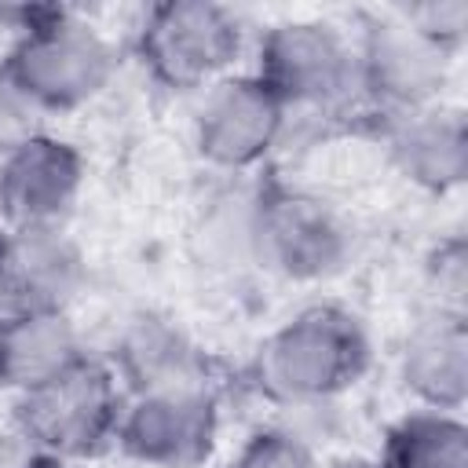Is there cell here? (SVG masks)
<instances>
[{
  "label": "cell",
  "instance_id": "obj_1",
  "mask_svg": "<svg viewBox=\"0 0 468 468\" xmlns=\"http://www.w3.org/2000/svg\"><path fill=\"white\" fill-rule=\"evenodd\" d=\"M362 318L340 303H311L285 318L256 351V384L289 410H318L351 391L369 369Z\"/></svg>",
  "mask_w": 468,
  "mask_h": 468
},
{
  "label": "cell",
  "instance_id": "obj_2",
  "mask_svg": "<svg viewBox=\"0 0 468 468\" xmlns=\"http://www.w3.org/2000/svg\"><path fill=\"white\" fill-rule=\"evenodd\" d=\"M0 69L44 117L69 113L110 88L117 73V48L88 18L44 7L26 15V26H18Z\"/></svg>",
  "mask_w": 468,
  "mask_h": 468
},
{
  "label": "cell",
  "instance_id": "obj_3",
  "mask_svg": "<svg viewBox=\"0 0 468 468\" xmlns=\"http://www.w3.org/2000/svg\"><path fill=\"white\" fill-rule=\"evenodd\" d=\"M124 388L110 362L80 358L55 380L15 399L18 431L51 461H88L113 446Z\"/></svg>",
  "mask_w": 468,
  "mask_h": 468
},
{
  "label": "cell",
  "instance_id": "obj_4",
  "mask_svg": "<svg viewBox=\"0 0 468 468\" xmlns=\"http://www.w3.org/2000/svg\"><path fill=\"white\" fill-rule=\"evenodd\" d=\"M355 260V223L340 205L311 190H263L252 223V267L314 285L344 274Z\"/></svg>",
  "mask_w": 468,
  "mask_h": 468
},
{
  "label": "cell",
  "instance_id": "obj_5",
  "mask_svg": "<svg viewBox=\"0 0 468 468\" xmlns=\"http://www.w3.org/2000/svg\"><path fill=\"white\" fill-rule=\"evenodd\" d=\"M252 77L285 110H340L358 95L355 40L325 18H285L256 44Z\"/></svg>",
  "mask_w": 468,
  "mask_h": 468
},
{
  "label": "cell",
  "instance_id": "obj_6",
  "mask_svg": "<svg viewBox=\"0 0 468 468\" xmlns=\"http://www.w3.org/2000/svg\"><path fill=\"white\" fill-rule=\"evenodd\" d=\"M139 58L168 91H205L230 77L245 48L241 18L212 0L154 4L139 26Z\"/></svg>",
  "mask_w": 468,
  "mask_h": 468
},
{
  "label": "cell",
  "instance_id": "obj_7",
  "mask_svg": "<svg viewBox=\"0 0 468 468\" xmlns=\"http://www.w3.org/2000/svg\"><path fill=\"white\" fill-rule=\"evenodd\" d=\"M219 439V402L208 384L124 395L117 439L121 453L146 468H201Z\"/></svg>",
  "mask_w": 468,
  "mask_h": 468
},
{
  "label": "cell",
  "instance_id": "obj_8",
  "mask_svg": "<svg viewBox=\"0 0 468 468\" xmlns=\"http://www.w3.org/2000/svg\"><path fill=\"white\" fill-rule=\"evenodd\" d=\"M358 95L380 106L391 121L442 102L450 77V51L413 29L399 11L373 18L355 40Z\"/></svg>",
  "mask_w": 468,
  "mask_h": 468
},
{
  "label": "cell",
  "instance_id": "obj_9",
  "mask_svg": "<svg viewBox=\"0 0 468 468\" xmlns=\"http://www.w3.org/2000/svg\"><path fill=\"white\" fill-rule=\"evenodd\" d=\"M289 110L252 77L230 73L201 91L194 113V150L219 172H249L263 165L285 135Z\"/></svg>",
  "mask_w": 468,
  "mask_h": 468
},
{
  "label": "cell",
  "instance_id": "obj_10",
  "mask_svg": "<svg viewBox=\"0 0 468 468\" xmlns=\"http://www.w3.org/2000/svg\"><path fill=\"white\" fill-rule=\"evenodd\" d=\"M88 165L80 150L51 132L0 157V223L4 230L66 227L73 216Z\"/></svg>",
  "mask_w": 468,
  "mask_h": 468
},
{
  "label": "cell",
  "instance_id": "obj_11",
  "mask_svg": "<svg viewBox=\"0 0 468 468\" xmlns=\"http://www.w3.org/2000/svg\"><path fill=\"white\" fill-rule=\"evenodd\" d=\"M88 263L66 227L0 230V307L4 314L69 311Z\"/></svg>",
  "mask_w": 468,
  "mask_h": 468
},
{
  "label": "cell",
  "instance_id": "obj_12",
  "mask_svg": "<svg viewBox=\"0 0 468 468\" xmlns=\"http://www.w3.org/2000/svg\"><path fill=\"white\" fill-rule=\"evenodd\" d=\"M399 384L417 410L461 413L468 399V325L464 314L428 311L399 347Z\"/></svg>",
  "mask_w": 468,
  "mask_h": 468
},
{
  "label": "cell",
  "instance_id": "obj_13",
  "mask_svg": "<svg viewBox=\"0 0 468 468\" xmlns=\"http://www.w3.org/2000/svg\"><path fill=\"white\" fill-rule=\"evenodd\" d=\"M388 157L395 172L428 194H450L468 176V124L457 106L435 102L391 121Z\"/></svg>",
  "mask_w": 468,
  "mask_h": 468
},
{
  "label": "cell",
  "instance_id": "obj_14",
  "mask_svg": "<svg viewBox=\"0 0 468 468\" xmlns=\"http://www.w3.org/2000/svg\"><path fill=\"white\" fill-rule=\"evenodd\" d=\"M110 369L128 395L165 391V388H201L208 384L205 351L176 322L157 314H139L117 340Z\"/></svg>",
  "mask_w": 468,
  "mask_h": 468
},
{
  "label": "cell",
  "instance_id": "obj_15",
  "mask_svg": "<svg viewBox=\"0 0 468 468\" xmlns=\"http://www.w3.org/2000/svg\"><path fill=\"white\" fill-rule=\"evenodd\" d=\"M88 358L69 311L0 318V388L18 399Z\"/></svg>",
  "mask_w": 468,
  "mask_h": 468
},
{
  "label": "cell",
  "instance_id": "obj_16",
  "mask_svg": "<svg viewBox=\"0 0 468 468\" xmlns=\"http://www.w3.org/2000/svg\"><path fill=\"white\" fill-rule=\"evenodd\" d=\"M380 468H468V428L461 413H406L388 431Z\"/></svg>",
  "mask_w": 468,
  "mask_h": 468
},
{
  "label": "cell",
  "instance_id": "obj_17",
  "mask_svg": "<svg viewBox=\"0 0 468 468\" xmlns=\"http://www.w3.org/2000/svg\"><path fill=\"white\" fill-rule=\"evenodd\" d=\"M260 194H227L212 201V208L197 223L201 256L212 267H252V223H256Z\"/></svg>",
  "mask_w": 468,
  "mask_h": 468
},
{
  "label": "cell",
  "instance_id": "obj_18",
  "mask_svg": "<svg viewBox=\"0 0 468 468\" xmlns=\"http://www.w3.org/2000/svg\"><path fill=\"white\" fill-rule=\"evenodd\" d=\"M424 278H428L431 311L464 314V296H468V249H464V241L457 234L453 238H442L428 252Z\"/></svg>",
  "mask_w": 468,
  "mask_h": 468
},
{
  "label": "cell",
  "instance_id": "obj_19",
  "mask_svg": "<svg viewBox=\"0 0 468 468\" xmlns=\"http://www.w3.org/2000/svg\"><path fill=\"white\" fill-rule=\"evenodd\" d=\"M230 468H314V446L296 428H260L241 442Z\"/></svg>",
  "mask_w": 468,
  "mask_h": 468
},
{
  "label": "cell",
  "instance_id": "obj_20",
  "mask_svg": "<svg viewBox=\"0 0 468 468\" xmlns=\"http://www.w3.org/2000/svg\"><path fill=\"white\" fill-rule=\"evenodd\" d=\"M413 29H420L428 40H435L442 51H457L468 37V0H428L399 11Z\"/></svg>",
  "mask_w": 468,
  "mask_h": 468
},
{
  "label": "cell",
  "instance_id": "obj_21",
  "mask_svg": "<svg viewBox=\"0 0 468 468\" xmlns=\"http://www.w3.org/2000/svg\"><path fill=\"white\" fill-rule=\"evenodd\" d=\"M44 135V113L18 91V84L0 69V157L22 143Z\"/></svg>",
  "mask_w": 468,
  "mask_h": 468
}]
</instances>
